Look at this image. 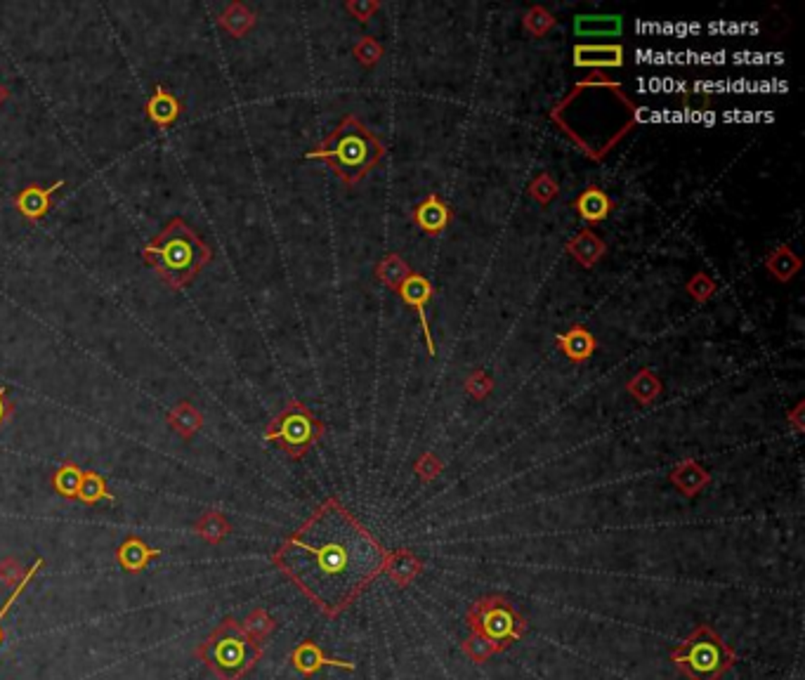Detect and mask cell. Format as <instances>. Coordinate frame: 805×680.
<instances>
[{
    "instance_id": "obj_1",
    "label": "cell",
    "mask_w": 805,
    "mask_h": 680,
    "mask_svg": "<svg viewBox=\"0 0 805 680\" xmlns=\"http://www.w3.org/2000/svg\"><path fill=\"white\" fill-rule=\"evenodd\" d=\"M385 548L338 499H326L272 555L307 600L336 619L383 574Z\"/></svg>"
},
{
    "instance_id": "obj_2",
    "label": "cell",
    "mask_w": 805,
    "mask_h": 680,
    "mask_svg": "<svg viewBox=\"0 0 805 680\" xmlns=\"http://www.w3.org/2000/svg\"><path fill=\"white\" fill-rule=\"evenodd\" d=\"M142 258L170 291H182L211 263L213 251L182 217H173L142 248Z\"/></svg>"
},
{
    "instance_id": "obj_3",
    "label": "cell",
    "mask_w": 805,
    "mask_h": 680,
    "mask_svg": "<svg viewBox=\"0 0 805 680\" xmlns=\"http://www.w3.org/2000/svg\"><path fill=\"white\" fill-rule=\"evenodd\" d=\"M194 656L217 680H244L263 659V647L248 638L235 617H227L196 645Z\"/></svg>"
},
{
    "instance_id": "obj_4",
    "label": "cell",
    "mask_w": 805,
    "mask_h": 680,
    "mask_svg": "<svg viewBox=\"0 0 805 680\" xmlns=\"http://www.w3.org/2000/svg\"><path fill=\"white\" fill-rule=\"evenodd\" d=\"M671 662L687 680H721L734 666L737 656L709 624H699L671 652Z\"/></svg>"
},
{
    "instance_id": "obj_5",
    "label": "cell",
    "mask_w": 805,
    "mask_h": 680,
    "mask_svg": "<svg viewBox=\"0 0 805 680\" xmlns=\"http://www.w3.org/2000/svg\"><path fill=\"white\" fill-rule=\"evenodd\" d=\"M371 147L373 138L364 135L355 119H348L326 142L310 151L307 158H324L343 180L355 182L380 157V151H373Z\"/></svg>"
},
{
    "instance_id": "obj_6",
    "label": "cell",
    "mask_w": 805,
    "mask_h": 680,
    "mask_svg": "<svg viewBox=\"0 0 805 680\" xmlns=\"http://www.w3.org/2000/svg\"><path fill=\"white\" fill-rule=\"evenodd\" d=\"M465 624H468L470 633L487 638L501 652L508 650L527 633V621L522 614L517 612V608L508 598L499 596V593L473 602L465 614Z\"/></svg>"
},
{
    "instance_id": "obj_7",
    "label": "cell",
    "mask_w": 805,
    "mask_h": 680,
    "mask_svg": "<svg viewBox=\"0 0 805 680\" xmlns=\"http://www.w3.org/2000/svg\"><path fill=\"white\" fill-rule=\"evenodd\" d=\"M324 435V426L314 418V414L301 402H289L286 409L274 418L264 430V440L274 442L283 454L293 461L305 456L314 442Z\"/></svg>"
},
{
    "instance_id": "obj_8",
    "label": "cell",
    "mask_w": 805,
    "mask_h": 680,
    "mask_svg": "<svg viewBox=\"0 0 805 680\" xmlns=\"http://www.w3.org/2000/svg\"><path fill=\"white\" fill-rule=\"evenodd\" d=\"M64 185L66 180H54L50 187H43L38 182H31V185H26V187L14 196L13 201L14 208H17L19 215L26 217L29 223H41L43 217L53 211L54 194L60 192Z\"/></svg>"
},
{
    "instance_id": "obj_9",
    "label": "cell",
    "mask_w": 805,
    "mask_h": 680,
    "mask_svg": "<svg viewBox=\"0 0 805 680\" xmlns=\"http://www.w3.org/2000/svg\"><path fill=\"white\" fill-rule=\"evenodd\" d=\"M399 295H402V301L407 302V305L416 307L418 320H421L423 326V336H426L427 352H430V357H435L437 355V348H435L433 333H430V324H427V314H426L427 301L433 298V286H430V282H427L426 277H421V274H409V277L402 282V286H399Z\"/></svg>"
},
{
    "instance_id": "obj_10",
    "label": "cell",
    "mask_w": 805,
    "mask_h": 680,
    "mask_svg": "<svg viewBox=\"0 0 805 680\" xmlns=\"http://www.w3.org/2000/svg\"><path fill=\"white\" fill-rule=\"evenodd\" d=\"M289 662L291 666H293L298 674L305 675V678H310V675H314L317 671H321V668L326 666L345 668V671H352V668H355V664L352 662H345V659H336V656L326 655L314 640H302V643L291 652Z\"/></svg>"
},
{
    "instance_id": "obj_11",
    "label": "cell",
    "mask_w": 805,
    "mask_h": 680,
    "mask_svg": "<svg viewBox=\"0 0 805 680\" xmlns=\"http://www.w3.org/2000/svg\"><path fill=\"white\" fill-rule=\"evenodd\" d=\"M161 555H163L161 548L149 546V543H147L145 539H139V536H128L126 541L116 548V562H119L120 570L128 574L145 572L147 567H149V562L161 558Z\"/></svg>"
},
{
    "instance_id": "obj_12",
    "label": "cell",
    "mask_w": 805,
    "mask_h": 680,
    "mask_svg": "<svg viewBox=\"0 0 805 680\" xmlns=\"http://www.w3.org/2000/svg\"><path fill=\"white\" fill-rule=\"evenodd\" d=\"M182 111H185V107H182V102L177 100V95H173V91H168V88L161 83L154 88V95H151L145 104L147 119H149L157 128H161V130H168L175 120L180 119Z\"/></svg>"
},
{
    "instance_id": "obj_13",
    "label": "cell",
    "mask_w": 805,
    "mask_h": 680,
    "mask_svg": "<svg viewBox=\"0 0 805 680\" xmlns=\"http://www.w3.org/2000/svg\"><path fill=\"white\" fill-rule=\"evenodd\" d=\"M383 572L390 577V581L397 589H407L423 572V562L411 551H407V548H397V551L385 555Z\"/></svg>"
},
{
    "instance_id": "obj_14",
    "label": "cell",
    "mask_w": 805,
    "mask_h": 680,
    "mask_svg": "<svg viewBox=\"0 0 805 680\" xmlns=\"http://www.w3.org/2000/svg\"><path fill=\"white\" fill-rule=\"evenodd\" d=\"M574 64L577 67H621L624 48L621 45H577Z\"/></svg>"
},
{
    "instance_id": "obj_15",
    "label": "cell",
    "mask_w": 805,
    "mask_h": 680,
    "mask_svg": "<svg viewBox=\"0 0 805 680\" xmlns=\"http://www.w3.org/2000/svg\"><path fill=\"white\" fill-rule=\"evenodd\" d=\"M624 29L619 14H581L574 19V34L577 36H619Z\"/></svg>"
},
{
    "instance_id": "obj_16",
    "label": "cell",
    "mask_w": 805,
    "mask_h": 680,
    "mask_svg": "<svg viewBox=\"0 0 805 680\" xmlns=\"http://www.w3.org/2000/svg\"><path fill=\"white\" fill-rule=\"evenodd\" d=\"M192 530L194 534H196L198 539H204L206 543L220 546V543L229 536V532H232V524H229V520L225 518L223 511H204L196 520H194Z\"/></svg>"
},
{
    "instance_id": "obj_17",
    "label": "cell",
    "mask_w": 805,
    "mask_h": 680,
    "mask_svg": "<svg viewBox=\"0 0 805 680\" xmlns=\"http://www.w3.org/2000/svg\"><path fill=\"white\" fill-rule=\"evenodd\" d=\"M671 482H674L676 487L685 493V496H690L692 499V496H697V493L709 484L711 475L697 464V461L687 458V461L676 465L674 473H671Z\"/></svg>"
},
{
    "instance_id": "obj_18",
    "label": "cell",
    "mask_w": 805,
    "mask_h": 680,
    "mask_svg": "<svg viewBox=\"0 0 805 680\" xmlns=\"http://www.w3.org/2000/svg\"><path fill=\"white\" fill-rule=\"evenodd\" d=\"M217 24L227 31L229 36L244 38L253 26L258 24V17L253 13L251 7H246L244 3H229L223 13L217 14Z\"/></svg>"
},
{
    "instance_id": "obj_19",
    "label": "cell",
    "mask_w": 805,
    "mask_h": 680,
    "mask_svg": "<svg viewBox=\"0 0 805 680\" xmlns=\"http://www.w3.org/2000/svg\"><path fill=\"white\" fill-rule=\"evenodd\" d=\"M166 423L180 435L182 440H189L204 427V414L192 402L175 404V409L166 416Z\"/></svg>"
},
{
    "instance_id": "obj_20",
    "label": "cell",
    "mask_w": 805,
    "mask_h": 680,
    "mask_svg": "<svg viewBox=\"0 0 805 680\" xmlns=\"http://www.w3.org/2000/svg\"><path fill=\"white\" fill-rule=\"evenodd\" d=\"M414 217L423 232H427V235H439V232L446 227V223H449V208H446V206L433 194V196H427V199L416 208Z\"/></svg>"
},
{
    "instance_id": "obj_21",
    "label": "cell",
    "mask_w": 805,
    "mask_h": 680,
    "mask_svg": "<svg viewBox=\"0 0 805 680\" xmlns=\"http://www.w3.org/2000/svg\"><path fill=\"white\" fill-rule=\"evenodd\" d=\"M81 480H83V468H81L79 464H73V461H64V464L53 473L50 484H53L54 493H60L62 499L79 501Z\"/></svg>"
},
{
    "instance_id": "obj_22",
    "label": "cell",
    "mask_w": 805,
    "mask_h": 680,
    "mask_svg": "<svg viewBox=\"0 0 805 680\" xmlns=\"http://www.w3.org/2000/svg\"><path fill=\"white\" fill-rule=\"evenodd\" d=\"M574 208H577L579 215H581L583 220H589V223H600V220H605V217L609 215L612 204H609L608 194L602 192V189L589 187L577 201H574Z\"/></svg>"
},
{
    "instance_id": "obj_23",
    "label": "cell",
    "mask_w": 805,
    "mask_h": 680,
    "mask_svg": "<svg viewBox=\"0 0 805 680\" xmlns=\"http://www.w3.org/2000/svg\"><path fill=\"white\" fill-rule=\"evenodd\" d=\"M558 345L565 350L571 361H586L595 350V338L583 326H574L565 336L558 338Z\"/></svg>"
},
{
    "instance_id": "obj_24",
    "label": "cell",
    "mask_w": 805,
    "mask_h": 680,
    "mask_svg": "<svg viewBox=\"0 0 805 680\" xmlns=\"http://www.w3.org/2000/svg\"><path fill=\"white\" fill-rule=\"evenodd\" d=\"M241 628H244V633H246L253 643L263 647L272 633L277 631V619H274L264 608H255L251 614H248L246 619H244Z\"/></svg>"
},
{
    "instance_id": "obj_25",
    "label": "cell",
    "mask_w": 805,
    "mask_h": 680,
    "mask_svg": "<svg viewBox=\"0 0 805 680\" xmlns=\"http://www.w3.org/2000/svg\"><path fill=\"white\" fill-rule=\"evenodd\" d=\"M79 501L85 506H97L100 501H111L116 503V496L109 492L107 480H104L97 470H83V480H81Z\"/></svg>"
},
{
    "instance_id": "obj_26",
    "label": "cell",
    "mask_w": 805,
    "mask_h": 680,
    "mask_svg": "<svg viewBox=\"0 0 805 680\" xmlns=\"http://www.w3.org/2000/svg\"><path fill=\"white\" fill-rule=\"evenodd\" d=\"M570 254L581 263L583 267H593L595 260L605 254V244H602L598 236H593L590 232H583L577 239L570 244Z\"/></svg>"
},
{
    "instance_id": "obj_27",
    "label": "cell",
    "mask_w": 805,
    "mask_h": 680,
    "mask_svg": "<svg viewBox=\"0 0 805 680\" xmlns=\"http://www.w3.org/2000/svg\"><path fill=\"white\" fill-rule=\"evenodd\" d=\"M409 274H411L409 265H407L399 255H388L379 267V279L383 283H388V286H392V289H399L404 279L409 277Z\"/></svg>"
},
{
    "instance_id": "obj_28",
    "label": "cell",
    "mask_w": 805,
    "mask_h": 680,
    "mask_svg": "<svg viewBox=\"0 0 805 680\" xmlns=\"http://www.w3.org/2000/svg\"><path fill=\"white\" fill-rule=\"evenodd\" d=\"M628 392H631L633 397H636L640 404H649L652 399L659 397L661 386L659 380H656V376H652L649 371H640V374L628 383Z\"/></svg>"
},
{
    "instance_id": "obj_29",
    "label": "cell",
    "mask_w": 805,
    "mask_h": 680,
    "mask_svg": "<svg viewBox=\"0 0 805 680\" xmlns=\"http://www.w3.org/2000/svg\"><path fill=\"white\" fill-rule=\"evenodd\" d=\"M461 647H463V652H465V656H468L470 662H475V664L489 662L492 656H496L501 652L499 647H496V645H492L487 638H482V636H477V633H470L468 638L463 640Z\"/></svg>"
},
{
    "instance_id": "obj_30",
    "label": "cell",
    "mask_w": 805,
    "mask_h": 680,
    "mask_svg": "<svg viewBox=\"0 0 805 680\" xmlns=\"http://www.w3.org/2000/svg\"><path fill=\"white\" fill-rule=\"evenodd\" d=\"M43 567H45V560H43V558H36V562H34V565H31L29 570H26L24 581H22V584H19V586H14V590H13V593H10V598H7V600L3 602V608H0V647H3V643H5V628H3V619H5L7 612L13 609L14 602L19 600V596L24 593V589H26V586H29L31 579L36 577V572H41Z\"/></svg>"
},
{
    "instance_id": "obj_31",
    "label": "cell",
    "mask_w": 805,
    "mask_h": 680,
    "mask_svg": "<svg viewBox=\"0 0 805 680\" xmlns=\"http://www.w3.org/2000/svg\"><path fill=\"white\" fill-rule=\"evenodd\" d=\"M24 577L26 570L22 567V562H19L17 558L10 555V558H3V560H0V584H3V589H14V586H19L24 581Z\"/></svg>"
},
{
    "instance_id": "obj_32",
    "label": "cell",
    "mask_w": 805,
    "mask_h": 680,
    "mask_svg": "<svg viewBox=\"0 0 805 680\" xmlns=\"http://www.w3.org/2000/svg\"><path fill=\"white\" fill-rule=\"evenodd\" d=\"M768 267L775 272L780 279H789L793 272L799 270V260L793 258L791 251H787V248H780V251H777V254L768 260Z\"/></svg>"
},
{
    "instance_id": "obj_33",
    "label": "cell",
    "mask_w": 805,
    "mask_h": 680,
    "mask_svg": "<svg viewBox=\"0 0 805 680\" xmlns=\"http://www.w3.org/2000/svg\"><path fill=\"white\" fill-rule=\"evenodd\" d=\"M524 24H527V29L532 31V34L543 36V34L553 26V17H551L546 10H541V7H534V10L527 14V19H524Z\"/></svg>"
},
{
    "instance_id": "obj_34",
    "label": "cell",
    "mask_w": 805,
    "mask_h": 680,
    "mask_svg": "<svg viewBox=\"0 0 805 680\" xmlns=\"http://www.w3.org/2000/svg\"><path fill=\"white\" fill-rule=\"evenodd\" d=\"M416 473L421 477L423 482H433L435 477L442 473V464H439V458L435 454H423L418 461H416Z\"/></svg>"
},
{
    "instance_id": "obj_35",
    "label": "cell",
    "mask_w": 805,
    "mask_h": 680,
    "mask_svg": "<svg viewBox=\"0 0 805 680\" xmlns=\"http://www.w3.org/2000/svg\"><path fill=\"white\" fill-rule=\"evenodd\" d=\"M687 291H690V293L695 295L697 301H706V298H709V295L714 293V282H711V279L706 277V274H697V277H695L690 282Z\"/></svg>"
},
{
    "instance_id": "obj_36",
    "label": "cell",
    "mask_w": 805,
    "mask_h": 680,
    "mask_svg": "<svg viewBox=\"0 0 805 680\" xmlns=\"http://www.w3.org/2000/svg\"><path fill=\"white\" fill-rule=\"evenodd\" d=\"M355 53H357V57H359V60L364 62V64H373V62H376L380 57L379 43L371 41V38H364V41H361L359 45H357V48H355Z\"/></svg>"
},
{
    "instance_id": "obj_37",
    "label": "cell",
    "mask_w": 805,
    "mask_h": 680,
    "mask_svg": "<svg viewBox=\"0 0 805 680\" xmlns=\"http://www.w3.org/2000/svg\"><path fill=\"white\" fill-rule=\"evenodd\" d=\"M532 194H534L536 199L541 201V204H548V201H551L555 196V185H553V182H551V177H548V175H543L541 180L534 182V187H532Z\"/></svg>"
},
{
    "instance_id": "obj_38",
    "label": "cell",
    "mask_w": 805,
    "mask_h": 680,
    "mask_svg": "<svg viewBox=\"0 0 805 680\" xmlns=\"http://www.w3.org/2000/svg\"><path fill=\"white\" fill-rule=\"evenodd\" d=\"M14 411H17V407H14V402L10 399V395H7L5 388L0 386V427L7 426V423L13 421Z\"/></svg>"
},
{
    "instance_id": "obj_39",
    "label": "cell",
    "mask_w": 805,
    "mask_h": 680,
    "mask_svg": "<svg viewBox=\"0 0 805 680\" xmlns=\"http://www.w3.org/2000/svg\"><path fill=\"white\" fill-rule=\"evenodd\" d=\"M468 392L470 395H473V397H477V399H482L484 397V395H487L489 390H492V383H489V378L487 376H482V374H477V376H473V378L468 380Z\"/></svg>"
},
{
    "instance_id": "obj_40",
    "label": "cell",
    "mask_w": 805,
    "mask_h": 680,
    "mask_svg": "<svg viewBox=\"0 0 805 680\" xmlns=\"http://www.w3.org/2000/svg\"><path fill=\"white\" fill-rule=\"evenodd\" d=\"M376 7H379L376 3H348V10L352 14H357V19H359V22H367L369 14H371Z\"/></svg>"
},
{
    "instance_id": "obj_41",
    "label": "cell",
    "mask_w": 805,
    "mask_h": 680,
    "mask_svg": "<svg viewBox=\"0 0 805 680\" xmlns=\"http://www.w3.org/2000/svg\"><path fill=\"white\" fill-rule=\"evenodd\" d=\"M7 100H10V91H7L5 85L0 83V107H3V104H5Z\"/></svg>"
}]
</instances>
